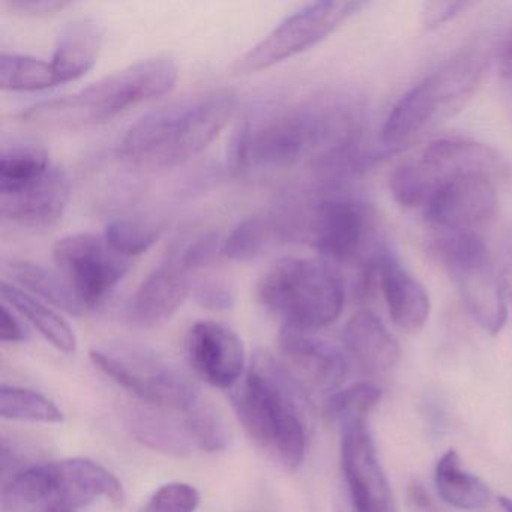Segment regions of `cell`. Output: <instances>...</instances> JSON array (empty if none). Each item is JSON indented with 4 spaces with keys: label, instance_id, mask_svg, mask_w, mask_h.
<instances>
[{
    "label": "cell",
    "instance_id": "cell-1",
    "mask_svg": "<svg viewBox=\"0 0 512 512\" xmlns=\"http://www.w3.org/2000/svg\"><path fill=\"white\" fill-rule=\"evenodd\" d=\"M358 110L340 100H311L271 107L244 118L230 139L233 173L290 169L308 161L313 169L364 145Z\"/></svg>",
    "mask_w": 512,
    "mask_h": 512
},
{
    "label": "cell",
    "instance_id": "cell-2",
    "mask_svg": "<svg viewBox=\"0 0 512 512\" xmlns=\"http://www.w3.org/2000/svg\"><path fill=\"white\" fill-rule=\"evenodd\" d=\"M238 95L214 89L154 110L122 137L119 157L142 170L170 169L205 151L232 121Z\"/></svg>",
    "mask_w": 512,
    "mask_h": 512
},
{
    "label": "cell",
    "instance_id": "cell-3",
    "mask_svg": "<svg viewBox=\"0 0 512 512\" xmlns=\"http://www.w3.org/2000/svg\"><path fill=\"white\" fill-rule=\"evenodd\" d=\"M233 407L245 433L286 470L301 466L307 452L308 395L287 376L275 356L253 359L232 391Z\"/></svg>",
    "mask_w": 512,
    "mask_h": 512
},
{
    "label": "cell",
    "instance_id": "cell-4",
    "mask_svg": "<svg viewBox=\"0 0 512 512\" xmlns=\"http://www.w3.org/2000/svg\"><path fill=\"white\" fill-rule=\"evenodd\" d=\"M178 77V65L173 59H143L76 94L35 104L20 119L26 124L50 128L106 124L133 107L163 97L175 88Z\"/></svg>",
    "mask_w": 512,
    "mask_h": 512
},
{
    "label": "cell",
    "instance_id": "cell-5",
    "mask_svg": "<svg viewBox=\"0 0 512 512\" xmlns=\"http://www.w3.org/2000/svg\"><path fill=\"white\" fill-rule=\"evenodd\" d=\"M487 67L488 58L482 50L467 49L416 83L392 107L383 124V151H403L460 113L481 85Z\"/></svg>",
    "mask_w": 512,
    "mask_h": 512
},
{
    "label": "cell",
    "instance_id": "cell-6",
    "mask_svg": "<svg viewBox=\"0 0 512 512\" xmlns=\"http://www.w3.org/2000/svg\"><path fill=\"white\" fill-rule=\"evenodd\" d=\"M121 481L89 458L23 467L2 488L4 512H79L106 499L124 502Z\"/></svg>",
    "mask_w": 512,
    "mask_h": 512
},
{
    "label": "cell",
    "instance_id": "cell-7",
    "mask_svg": "<svg viewBox=\"0 0 512 512\" xmlns=\"http://www.w3.org/2000/svg\"><path fill=\"white\" fill-rule=\"evenodd\" d=\"M257 298L283 328L314 334L337 322L346 290L334 266L323 260L283 257L260 278Z\"/></svg>",
    "mask_w": 512,
    "mask_h": 512
},
{
    "label": "cell",
    "instance_id": "cell-8",
    "mask_svg": "<svg viewBox=\"0 0 512 512\" xmlns=\"http://www.w3.org/2000/svg\"><path fill=\"white\" fill-rule=\"evenodd\" d=\"M298 241L311 245L328 265H361L385 253L377 241L376 215L361 200L338 193L293 194Z\"/></svg>",
    "mask_w": 512,
    "mask_h": 512
},
{
    "label": "cell",
    "instance_id": "cell-9",
    "mask_svg": "<svg viewBox=\"0 0 512 512\" xmlns=\"http://www.w3.org/2000/svg\"><path fill=\"white\" fill-rule=\"evenodd\" d=\"M434 254L473 320L488 334H499L508 319L506 287L484 239L479 233L439 235Z\"/></svg>",
    "mask_w": 512,
    "mask_h": 512
},
{
    "label": "cell",
    "instance_id": "cell-10",
    "mask_svg": "<svg viewBox=\"0 0 512 512\" xmlns=\"http://www.w3.org/2000/svg\"><path fill=\"white\" fill-rule=\"evenodd\" d=\"M91 361L140 403L187 412L200 398L196 386L154 350L136 344L95 349Z\"/></svg>",
    "mask_w": 512,
    "mask_h": 512
},
{
    "label": "cell",
    "instance_id": "cell-11",
    "mask_svg": "<svg viewBox=\"0 0 512 512\" xmlns=\"http://www.w3.org/2000/svg\"><path fill=\"white\" fill-rule=\"evenodd\" d=\"M365 7V2L331 0L304 5L248 50L236 64V73L241 76L260 73L313 49Z\"/></svg>",
    "mask_w": 512,
    "mask_h": 512
},
{
    "label": "cell",
    "instance_id": "cell-12",
    "mask_svg": "<svg viewBox=\"0 0 512 512\" xmlns=\"http://www.w3.org/2000/svg\"><path fill=\"white\" fill-rule=\"evenodd\" d=\"M56 271L70 284L85 311L100 307L131 268V260L110 247L104 235L74 233L53 247Z\"/></svg>",
    "mask_w": 512,
    "mask_h": 512
},
{
    "label": "cell",
    "instance_id": "cell-13",
    "mask_svg": "<svg viewBox=\"0 0 512 512\" xmlns=\"http://www.w3.org/2000/svg\"><path fill=\"white\" fill-rule=\"evenodd\" d=\"M281 367L304 394H334L347 374V358L338 347L307 332L281 328Z\"/></svg>",
    "mask_w": 512,
    "mask_h": 512
},
{
    "label": "cell",
    "instance_id": "cell-14",
    "mask_svg": "<svg viewBox=\"0 0 512 512\" xmlns=\"http://www.w3.org/2000/svg\"><path fill=\"white\" fill-rule=\"evenodd\" d=\"M340 433L341 467L355 511L397 512L367 422L344 427Z\"/></svg>",
    "mask_w": 512,
    "mask_h": 512
},
{
    "label": "cell",
    "instance_id": "cell-15",
    "mask_svg": "<svg viewBox=\"0 0 512 512\" xmlns=\"http://www.w3.org/2000/svg\"><path fill=\"white\" fill-rule=\"evenodd\" d=\"M188 362L209 385L233 391L247 373V355L239 335L223 323H194L185 338Z\"/></svg>",
    "mask_w": 512,
    "mask_h": 512
},
{
    "label": "cell",
    "instance_id": "cell-16",
    "mask_svg": "<svg viewBox=\"0 0 512 512\" xmlns=\"http://www.w3.org/2000/svg\"><path fill=\"white\" fill-rule=\"evenodd\" d=\"M379 287L389 317L401 331L418 332L430 317V298L421 283L389 253L380 254L362 271L358 286L362 298Z\"/></svg>",
    "mask_w": 512,
    "mask_h": 512
},
{
    "label": "cell",
    "instance_id": "cell-17",
    "mask_svg": "<svg viewBox=\"0 0 512 512\" xmlns=\"http://www.w3.org/2000/svg\"><path fill=\"white\" fill-rule=\"evenodd\" d=\"M70 197V175L53 164L49 172L19 190L0 194V214L16 226L49 229L64 217Z\"/></svg>",
    "mask_w": 512,
    "mask_h": 512
},
{
    "label": "cell",
    "instance_id": "cell-18",
    "mask_svg": "<svg viewBox=\"0 0 512 512\" xmlns=\"http://www.w3.org/2000/svg\"><path fill=\"white\" fill-rule=\"evenodd\" d=\"M191 271L173 251L137 289L128 307V319L142 329H155L169 322L191 292Z\"/></svg>",
    "mask_w": 512,
    "mask_h": 512
},
{
    "label": "cell",
    "instance_id": "cell-19",
    "mask_svg": "<svg viewBox=\"0 0 512 512\" xmlns=\"http://www.w3.org/2000/svg\"><path fill=\"white\" fill-rule=\"evenodd\" d=\"M343 344L347 355L368 374L388 373L400 361V346L394 335L368 310L350 317L344 326Z\"/></svg>",
    "mask_w": 512,
    "mask_h": 512
},
{
    "label": "cell",
    "instance_id": "cell-20",
    "mask_svg": "<svg viewBox=\"0 0 512 512\" xmlns=\"http://www.w3.org/2000/svg\"><path fill=\"white\" fill-rule=\"evenodd\" d=\"M130 428L136 440L155 452L184 458L197 449L188 425L187 412L143 404L130 415Z\"/></svg>",
    "mask_w": 512,
    "mask_h": 512
},
{
    "label": "cell",
    "instance_id": "cell-21",
    "mask_svg": "<svg viewBox=\"0 0 512 512\" xmlns=\"http://www.w3.org/2000/svg\"><path fill=\"white\" fill-rule=\"evenodd\" d=\"M104 41V28L95 19L68 23L56 41L52 64L59 83L76 82L94 68Z\"/></svg>",
    "mask_w": 512,
    "mask_h": 512
},
{
    "label": "cell",
    "instance_id": "cell-22",
    "mask_svg": "<svg viewBox=\"0 0 512 512\" xmlns=\"http://www.w3.org/2000/svg\"><path fill=\"white\" fill-rule=\"evenodd\" d=\"M283 244H289V239L277 211L272 208L238 223L224 238L223 256L238 262H250Z\"/></svg>",
    "mask_w": 512,
    "mask_h": 512
},
{
    "label": "cell",
    "instance_id": "cell-23",
    "mask_svg": "<svg viewBox=\"0 0 512 512\" xmlns=\"http://www.w3.org/2000/svg\"><path fill=\"white\" fill-rule=\"evenodd\" d=\"M4 271L11 278L10 283L16 284L29 295L43 299L47 304L71 316H80L85 313V308L74 295L70 284L58 271H52L40 263L29 262V260L5 262Z\"/></svg>",
    "mask_w": 512,
    "mask_h": 512
},
{
    "label": "cell",
    "instance_id": "cell-24",
    "mask_svg": "<svg viewBox=\"0 0 512 512\" xmlns=\"http://www.w3.org/2000/svg\"><path fill=\"white\" fill-rule=\"evenodd\" d=\"M4 304L13 308L23 319L28 320L59 352L73 355L77 350V337L70 323L56 313L50 305L10 281H2Z\"/></svg>",
    "mask_w": 512,
    "mask_h": 512
},
{
    "label": "cell",
    "instance_id": "cell-25",
    "mask_svg": "<svg viewBox=\"0 0 512 512\" xmlns=\"http://www.w3.org/2000/svg\"><path fill=\"white\" fill-rule=\"evenodd\" d=\"M434 484L443 502L463 511H482L491 500L490 488L461 466L460 455L455 449H448L437 460Z\"/></svg>",
    "mask_w": 512,
    "mask_h": 512
},
{
    "label": "cell",
    "instance_id": "cell-26",
    "mask_svg": "<svg viewBox=\"0 0 512 512\" xmlns=\"http://www.w3.org/2000/svg\"><path fill=\"white\" fill-rule=\"evenodd\" d=\"M43 146L35 142H13L2 146L0 154V194L19 190L52 169Z\"/></svg>",
    "mask_w": 512,
    "mask_h": 512
},
{
    "label": "cell",
    "instance_id": "cell-27",
    "mask_svg": "<svg viewBox=\"0 0 512 512\" xmlns=\"http://www.w3.org/2000/svg\"><path fill=\"white\" fill-rule=\"evenodd\" d=\"M382 400V389L373 382H359L343 391L329 395L323 406V418L331 427L343 430L358 422H367V416Z\"/></svg>",
    "mask_w": 512,
    "mask_h": 512
},
{
    "label": "cell",
    "instance_id": "cell-28",
    "mask_svg": "<svg viewBox=\"0 0 512 512\" xmlns=\"http://www.w3.org/2000/svg\"><path fill=\"white\" fill-rule=\"evenodd\" d=\"M164 221L148 215H124L107 224L104 238L127 259L146 253L164 232Z\"/></svg>",
    "mask_w": 512,
    "mask_h": 512
},
{
    "label": "cell",
    "instance_id": "cell-29",
    "mask_svg": "<svg viewBox=\"0 0 512 512\" xmlns=\"http://www.w3.org/2000/svg\"><path fill=\"white\" fill-rule=\"evenodd\" d=\"M61 85L50 62L32 56L2 53L0 88L10 92H37Z\"/></svg>",
    "mask_w": 512,
    "mask_h": 512
},
{
    "label": "cell",
    "instance_id": "cell-30",
    "mask_svg": "<svg viewBox=\"0 0 512 512\" xmlns=\"http://www.w3.org/2000/svg\"><path fill=\"white\" fill-rule=\"evenodd\" d=\"M0 416L10 421L61 424L64 412L55 401L32 389L20 386H2L0 389Z\"/></svg>",
    "mask_w": 512,
    "mask_h": 512
},
{
    "label": "cell",
    "instance_id": "cell-31",
    "mask_svg": "<svg viewBox=\"0 0 512 512\" xmlns=\"http://www.w3.org/2000/svg\"><path fill=\"white\" fill-rule=\"evenodd\" d=\"M188 425L197 449L203 452H221L230 445V430L223 415L208 401L199 400L187 410Z\"/></svg>",
    "mask_w": 512,
    "mask_h": 512
},
{
    "label": "cell",
    "instance_id": "cell-32",
    "mask_svg": "<svg viewBox=\"0 0 512 512\" xmlns=\"http://www.w3.org/2000/svg\"><path fill=\"white\" fill-rule=\"evenodd\" d=\"M224 238L215 230L184 235L170 244L173 251L191 272L205 268L223 254Z\"/></svg>",
    "mask_w": 512,
    "mask_h": 512
},
{
    "label": "cell",
    "instance_id": "cell-33",
    "mask_svg": "<svg viewBox=\"0 0 512 512\" xmlns=\"http://www.w3.org/2000/svg\"><path fill=\"white\" fill-rule=\"evenodd\" d=\"M200 493L187 482H169L161 485L145 503L140 512H196Z\"/></svg>",
    "mask_w": 512,
    "mask_h": 512
},
{
    "label": "cell",
    "instance_id": "cell-34",
    "mask_svg": "<svg viewBox=\"0 0 512 512\" xmlns=\"http://www.w3.org/2000/svg\"><path fill=\"white\" fill-rule=\"evenodd\" d=\"M193 295L200 307L215 313L233 310L236 304L235 290L226 281L215 278L197 281L193 287Z\"/></svg>",
    "mask_w": 512,
    "mask_h": 512
},
{
    "label": "cell",
    "instance_id": "cell-35",
    "mask_svg": "<svg viewBox=\"0 0 512 512\" xmlns=\"http://www.w3.org/2000/svg\"><path fill=\"white\" fill-rule=\"evenodd\" d=\"M473 7H475L473 2H430L422 8V25L427 31L440 28L457 17L463 16Z\"/></svg>",
    "mask_w": 512,
    "mask_h": 512
},
{
    "label": "cell",
    "instance_id": "cell-36",
    "mask_svg": "<svg viewBox=\"0 0 512 512\" xmlns=\"http://www.w3.org/2000/svg\"><path fill=\"white\" fill-rule=\"evenodd\" d=\"M7 7L19 16L49 17L73 7V4L64 0H11Z\"/></svg>",
    "mask_w": 512,
    "mask_h": 512
},
{
    "label": "cell",
    "instance_id": "cell-37",
    "mask_svg": "<svg viewBox=\"0 0 512 512\" xmlns=\"http://www.w3.org/2000/svg\"><path fill=\"white\" fill-rule=\"evenodd\" d=\"M29 338V331L19 316L7 304L0 308V341L2 343H25Z\"/></svg>",
    "mask_w": 512,
    "mask_h": 512
},
{
    "label": "cell",
    "instance_id": "cell-38",
    "mask_svg": "<svg viewBox=\"0 0 512 512\" xmlns=\"http://www.w3.org/2000/svg\"><path fill=\"white\" fill-rule=\"evenodd\" d=\"M409 500L418 512H439L424 485L413 482L409 487Z\"/></svg>",
    "mask_w": 512,
    "mask_h": 512
},
{
    "label": "cell",
    "instance_id": "cell-39",
    "mask_svg": "<svg viewBox=\"0 0 512 512\" xmlns=\"http://www.w3.org/2000/svg\"><path fill=\"white\" fill-rule=\"evenodd\" d=\"M500 70L503 76L512 82V35L509 37L508 43L503 47L502 59H500Z\"/></svg>",
    "mask_w": 512,
    "mask_h": 512
},
{
    "label": "cell",
    "instance_id": "cell-40",
    "mask_svg": "<svg viewBox=\"0 0 512 512\" xmlns=\"http://www.w3.org/2000/svg\"><path fill=\"white\" fill-rule=\"evenodd\" d=\"M500 506H502L503 512H512V499L511 497L500 496Z\"/></svg>",
    "mask_w": 512,
    "mask_h": 512
}]
</instances>
